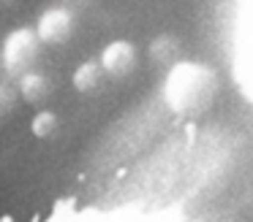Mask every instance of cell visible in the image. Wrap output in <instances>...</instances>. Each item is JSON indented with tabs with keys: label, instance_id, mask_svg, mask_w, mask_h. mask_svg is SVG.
<instances>
[{
	"label": "cell",
	"instance_id": "obj_6",
	"mask_svg": "<svg viewBox=\"0 0 253 222\" xmlns=\"http://www.w3.org/2000/svg\"><path fill=\"white\" fill-rule=\"evenodd\" d=\"M22 95L28 97L30 103H39L41 97L46 95V79L41 73H28L22 79Z\"/></svg>",
	"mask_w": 253,
	"mask_h": 222
},
{
	"label": "cell",
	"instance_id": "obj_3",
	"mask_svg": "<svg viewBox=\"0 0 253 222\" xmlns=\"http://www.w3.org/2000/svg\"><path fill=\"white\" fill-rule=\"evenodd\" d=\"M36 52H39L36 32L22 27V30H14L3 43V63L11 73H25L30 68V63L36 60Z\"/></svg>",
	"mask_w": 253,
	"mask_h": 222
},
{
	"label": "cell",
	"instance_id": "obj_2",
	"mask_svg": "<svg viewBox=\"0 0 253 222\" xmlns=\"http://www.w3.org/2000/svg\"><path fill=\"white\" fill-rule=\"evenodd\" d=\"M215 95V76L196 63H180L166 79V100L174 111L193 114L210 106Z\"/></svg>",
	"mask_w": 253,
	"mask_h": 222
},
{
	"label": "cell",
	"instance_id": "obj_5",
	"mask_svg": "<svg viewBox=\"0 0 253 222\" xmlns=\"http://www.w3.org/2000/svg\"><path fill=\"white\" fill-rule=\"evenodd\" d=\"M136 63V52L128 41H115L104 49V68L109 73H128Z\"/></svg>",
	"mask_w": 253,
	"mask_h": 222
},
{
	"label": "cell",
	"instance_id": "obj_4",
	"mask_svg": "<svg viewBox=\"0 0 253 222\" xmlns=\"http://www.w3.org/2000/svg\"><path fill=\"white\" fill-rule=\"evenodd\" d=\"M71 14L63 8H49L44 16L39 19V38L46 43H60L68 38L71 32Z\"/></svg>",
	"mask_w": 253,
	"mask_h": 222
},
{
	"label": "cell",
	"instance_id": "obj_1",
	"mask_svg": "<svg viewBox=\"0 0 253 222\" xmlns=\"http://www.w3.org/2000/svg\"><path fill=\"white\" fill-rule=\"evenodd\" d=\"M28 222H210V220H199V217H191L177 209H136V206L98 209V206L57 203L52 211L33 217Z\"/></svg>",
	"mask_w": 253,
	"mask_h": 222
},
{
	"label": "cell",
	"instance_id": "obj_9",
	"mask_svg": "<svg viewBox=\"0 0 253 222\" xmlns=\"http://www.w3.org/2000/svg\"><path fill=\"white\" fill-rule=\"evenodd\" d=\"M52 130H55V114H49V111H44V114H39V117L33 119V133L36 135H49Z\"/></svg>",
	"mask_w": 253,
	"mask_h": 222
},
{
	"label": "cell",
	"instance_id": "obj_10",
	"mask_svg": "<svg viewBox=\"0 0 253 222\" xmlns=\"http://www.w3.org/2000/svg\"><path fill=\"white\" fill-rule=\"evenodd\" d=\"M11 103H14L11 92H8V90H3V87H0V117H3V114H6V111H11Z\"/></svg>",
	"mask_w": 253,
	"mask_h": 222
},
{
	"label": "cell",
	"instance_id": "obj_7",
	"mask_svg": "<svg viewBox=\"0 0 253 222\" xmlns=\"http://www.w3.org/2000/svg\"><path fill=\"white\" fill-rule=\"evenodd\" d=\"M95 81H98V65L95 63H84L79 65V70L74 73V84H77V90H93Z\"/></svg>",
	"mask_w": 253,
	"mask_h": 222
},
{
	"label": "cell",
	"instance_id": "obj_8",
	"mask_svg": "<svg viewBox=\"0 0 253 222\" xmlns=\"http://www.w3.org/2000/svg\"><path fill=\"white\" fill-rule=\"evenodd\" d=\"M174 52H177V41L171 35H161V38H155V41L150 43V57L158 60V63L169 60Z\"/></svg>",
	"mask_w": 253,
	"mask_h": 222
}]
</instances>
